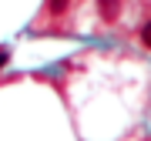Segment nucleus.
Returning <instances> with one entry per match:
<instances>
[{
  "label": "nucleus",
  "instance_id": "2",
  "mask_svg": "<svg viewBox=\"0 0 151 141\" xmlns=\"http://www.w3.org/2000/svg\"><path fill=\"white\" fill-rule=\"evenodd\" d=\"M70 0H50V14H64Z\"/></svg>",
  "mask_w": 151,
  "mask_h": 141
},
{
  "label": "nucleus",
  "instance_id": "4",
  "mask_svg": "<svg viewBox=\"0 0 151 141\" xmlns=\"http://www.w3.org/2000/svg\"><path fill=\"white\" fill-rule=\"evenodd\" d=\"M7 64V50H0V67H4Z\"/></svg>",
  "mask_w": 151,
  "mask_h": 141
},
{
  "label": "nucleus",
  "instance_id": "3",
  "mask_svg": "<svg viewBox=\"0 0 151 141\" xmlns=\"http://www.w3.org/2000/svg\"><path fill=\"white\" fill-rule=\"evenodd\" d=\"M141 40H145V44H148V47H151V20L145 24V27H141Z\"/></svg>",
  "mask_w": 151,
  "mask_h": 141
},
{
  "label": "nucleus",
  "instance_id": "1",
  "mask_svg": "<svg viewBox=\"0 0 151 141\" xmlns=\"http://www.w3.org/2000/svg\"><path fill=\"white\" fill-rule=\"evenodd\" d=\"M101 14H104V20H114L118 17V0H101Z\"/></svg>",
  "mask_w": 151,
  "mask_h": 141
}]
</instances>
